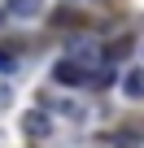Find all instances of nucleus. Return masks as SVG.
Here are the masks:
<instances>
[{
    "mask_svg": "<svg viewBox=\"0 0 144 148\" xmlns=\"http://www.w3.org/2000/svg\"><path fill=\"white\" fill-rule=\"evenodd\" d=\"M70 52H79V57H88V61H101V48H96V39H70Z\"/></svg>",
    "mask_w": 144,
    "mask_h": 148,
    "instance_id": "obj_4",
    "label": "nucleus"
},
{
    "mask_svg": "<svg viewBox=\"0 0 144 148\" xmlns=\"http://www.w3.org/2000/svg\"><path fill=\"white\" fill-rule=\"evenodd\" d=\"M13 18H35L39 13V0H9V5H5Z\"/></svg>",
    "mask_w": 144,
    "mask_h": 148,
    "instance_id": "obj_5",
    "label": "nucleus"
},
{
    "mask_svg": "<svg viewBox=\"0 0 144 148\" xmlns=\"http://www.w3.org/2000/svg\"><path fill=\"white\" fill-rule=\"evenodd\" d=\"M9 100H13V92H9V83H0V109H5Z\"/></svg>",
    "mask_w": 144,
    "mask_h": 148,
    "instance_id": "obj_7",
    "label": "nucleus"
},
{
    "mask_svg": "<svg viewBox=\"0 0 144 148\" xmlns=\"http://www.w3.org/2000/svg\"><path fill=\"white\" fill-rule=\"evenodd\" d=\"M5 13H9V9H0V22H5Z\"/></svg>",
    "mask_w": 144,
    "mask_h": 148,
    "instance_id": "obj_8",
    "label": "nucleus"
},
{
    "mask_svg": "<svg viewBox=\"0 0 144 148\" xmlns=\"http://www.w3.org/2000/svg\"><path fill=\"white\" fill-rule=\"evenodd\" d=\"M122 92H127V96H135V100H144V70H127Z\"/></svg>",
    "mask_w": 144,
    "mask_h": 148,
    "instance_id": "obj_3",
    "label": "nucleus"
},
{
    "mask_svg": "<svg viewBox=\"0 0 144 148\" xmlns=\"http://www.w3.org/2000/svg\"><path fill=\"white\" fill-rule=\"evenodd\" d=\"M13 65H18V61H13V52H9V48H0V74H9Z\"/></svg>",
    "mask_w": 144,
    "mask_h": 148,
    "instance_id": "obj_6",
    "label": "nucleus"
},
{
    "mask_svg": "<svg viewBox=\"0 0 144 148\" xmlns=\"http://www.w3.org/2000/svg\"><path fill=\"white\" fill-rule=\"evenodd\" d=\"M52 79H57V83H70V87H79V83H88V79H92V74H88L79 61H61V65L52 70Z\"/></svg>",
    "mask_w": 144,
    "mask_h": 148,
    "instance_id": "obj_2",
    "label": "nucleus"
},
{
    "mask_svg": "<svg viewBox=\"0 0 144 148\" xmlns=\"http://www.w3.org/2000/svg\"><path fill=\"white\" fill-rule=\"evenodd\" d=\"M22 135H31V139H48V135H52V122H48V113H44V109H31V113H22Z\"/></svg>",
    "mask_w": 144,
    "mask_h": 148,
    "instance_id": "obj_1",
    "label": "nucleus"
}]
</instances>
